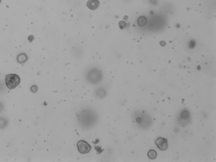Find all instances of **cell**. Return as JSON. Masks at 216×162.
<instances>
[{
  "mask_svg": "<svg viewBox=\"0 0 216 162\" xmlns=\"http://www.w3.org/2000/svg\"><path fill=\"white\" fill-rule=\"evenodd\" d=\"M6 86L10 89H13L17 87L20 83V78L15 74H10L7 75L5 79Z\"/></svg>",
  "mask_w": 216,
  "mask_h": 162,
  "instance_id": "obj_1",
  "label": "cell"
},
{
  "mask_svg": "<svg viewBox=\"0 0 216 162\" xmlns=\"http://www.w3.org/2000/svg\"><path fill=\"white\" fill-rule=\"evenodd\" d=\"M77 146L79 151L82 154L87 153L91 149V146L87 142L83 140L78 142Z\"/></svg>",
  "mask_w": 216,
  "mask_h": 162,
  "instance_id": "obj_2",
  "label": "cell"
},
{
  "mask_svg": "<svg viewBox=\"0 0 216 162\" xmlns=\"http://www.w3.org/2000/svg\"><path fill=\"white\" fill-rule=\"evenodd\" d=\"M155 144L157 147L162 151H165L168 148V140L166 138L159 137L156 139Z\"/></svg>",
  "mask_w": 216,
  "mask_h": 162,
  "instance_id": "obj_3",
  "label": "cell"
},
{
  "mask_svg": "<svg viewBox=\"0 0 216 162\" xmlns=\"http://www.w3.org/2000/svg\"><path fill=\"white\" fill-rule=\"evenodd\" d=\"M100 2L98 0H89L87 3V6L90 10H96L99 6Z\"/></svg>",
  "mask_w": 216,
  "mask_h": 162,
  "instance_id": "obj_4",
  "label": "cell"
},
{
  "mask_svg": "<svg viewBox=\"0 0 216 162\" xmlns=\"http://www.w3.org/2000/svg\"><path fill=\"white\" fill-rule=\"evenodd\" d=\"M28 56L25 54L22 53L19 54L17 57V60L19 64H23L28 60Z\"/></svg>",
  "mask_w": 216,
  "mask_h": 162,
  "instance_id": "obj_5",
  "label": "cell"
},
{
  "mask_svg": "<svg viewBox=\"0 0 216 162\" xmlns=\"http://www.w3.org/2000/svg\"><path fill=\"white\" fill-rule=\"evenodd\" d=\"M147 22V19L145 17H140L138 18V25L141 26H143L146 25Z\"/></svg>",
  "mask_w": 216,
  "mask_h": 162,
  "instance_id": "obj_6",
  "label": "cell"
},
{
  "mask_svg": "<svg viewBox=\"0 0 216 162\" xmlns=\"http://www.w3.org/2000/svg\"><path fill=\"white\" fill-rule=\"evenodd\" d=\"M148 157L150 159H155L157 156V152L155 150H150L148 153Z\"/></svg>",
  "mask_w": 216,
  "mask_h": 162,
  "instance_id": "obj_7",
  "label": "cell"
},
{
  "mask_svg": "<svg viewBox=\"0 0 216 162\" xmlns=\"http://www.w3.org/2000/svg\"><path fill=\"white\" fill-rule=\"evenodd\" d=\"M119 25L120 29H124V28L126 27V22L124 21H121L119 22Z\"/></svg>",
  "mask_w": 216,
  "mask_h": 162,
  "instance_id": "obj_8",
  "label": "cell"
},
{
  "mask_svg": "<svg viewBox=\"0 0 216 162\" xmlns=\"http://www.w3.org/2000/svg\"><path fill=\"white\" fill-rule=\"evenodd\" d=\"M195 46V42L194 40H191V42H190V44H189V46L191 47V48H194Z\"/></svg>",
  "mask_w": 216,
  "mask_h": 162,
  "instance_id": "obj_9",
  "label": "cell"
},
{
  "mask_svg": "<svg viewBox=\"0 0 216 162\" xmlns=\"http://www.w3.org/2000/svg\"><path fill=\"white\" fill-rule=\"evenodd\" d=\"M30 90H31V91H32V92H33V93H35V92H37L38 88H37V86H33L31 87Z\"/></svg>",
  "mask_w": 216,
  "mask_h": 162,
  "instance_id": "obj_10",
  "label": "cell"
},
{
  "mask_svg": "<svg viewBox=\"0 0 216 162\" xmlns=\"http://www.w3.org/2000/svg\"><path fill=\"white\" fill-rule=\"evenodd\" d=\"M160 44L162 46H164L165 44H166V43H165V42L164 41H161L160 42Z\"/></svg>",
  "mask_w": 216,
  "mask_h": 162,
  "instance_id": "obj_11",
  "label": "cell"
},
{
  "mask_svg": "<svg viewBox=\"0 0 216 162\" xmlns=\"http://www.w3.org/2000/svg\"><path fill=\"white\" fill-rule=\"evenodd\" d=\"M1 3V0H0V3Z\"/></svg>",
  "mask_w": 216,
  "mask_h": 162,
  "instance_id": "obj_12",
  "label": "cell"
}]
</instances>
